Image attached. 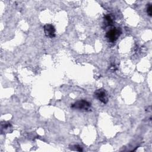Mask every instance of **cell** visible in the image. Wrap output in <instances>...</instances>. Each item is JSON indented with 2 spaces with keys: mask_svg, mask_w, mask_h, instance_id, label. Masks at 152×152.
<instances>
[{
  "mask_svg": "<svg viewBox=\"0 0 152 152\" xmlns=\"http://www.w3.org/2000/svg\"><path fill=\"white\" fill-rule=\"evenodd\" d=\"M94 96L97 100L104 104H106L108 102V97L106 91L103 88L96 90L94 93Z\"/></svg>",
  "mask_w": 152,
  "mask_h": 152,
  "instance_id": "obj_3",
  "label": "cell"
},
{
  "mask_svg": "<svg viewBox=\"0 0 152 152\" xmlns=\"http://www.w3.org/2000/svg\"><path fill=\"white\" fill-rule=\"evenodd\" d=\"M71 107L84 112H90L91 110V104L86 100H79L71 105Z\"/></svg>",
  "mask_w": 152,
  "mask_h": 152,
  "instance_id": "obj_1",
  "label": "cell"
},
{
  "mask_svg": "<svg viewBox=\"0 0 152 152\" xmlns=\"http://www.w3.org/2000/svg\"><path fill=\"white\" fill-rule=\"evenodd\" d=\"M147 12L148 14V15L149 16H151L152 15V7H151V5L150 4H148L147 7Z\"/></svg>",
  "mask_w": 152,
  "mask_h": 152,
  "instance_id": "obj_6",
  "label": "cell"
},
{
  "mask_svg": "<svg viewBox=\"0 0 152 152\" xmlns=\"http://www.w3.org/2000/svg\"><path fill=\"white\" fill-rule=\"evenodd\" d=\"M122 31L120 28H115L109 30L106 33V37L110 42H115L120 36Z\"/></svg>",
  "mask_w": 152,
  "mask_h": 152,
  "instance_id": "obj_2",
  "label": "cell"
},
{
  "mask_svg": "<svg viewBox=\"0 0 152 152\" xmlns=\"http://www.w3.org/2000/svg\"><path fill=\"white\" fill-rule=\"evenodd\" d=\"M74 147H75V150H77V151H83V149H82L81 147H80L78 145H74Z\"/></svg>",
  "mask_w": 152,
  "mask_h": 152,
  "instance_id": "obj_7",
  "label": "cell"
},
{
  "mask_svg": "<svg viewBox=\"0 0 152 152\" xmlns=\"http://www.w3.org/2000/svg\"><path fill=\"white\" fill-rule=\"evenodd\" d=\"M104 20L107 26H111L113 23V19L112 18V16L109 14L105 15L104 17Z\"/></svg>",
  "mask_w": 152,
  "mask_h": 152,
  "instance_id": "obj_5",
  "label": "cell"
},
{
  "mask_svg": "<svg viewBox=\"0 0 152 152\" xmlns=\"http://www.w3.org/2000/svg\"><path fill=\"white\" fill-rule=\"evenodd\" d=\"M43 30L46 36L50 38H53L55 36V27L50 24H46L43 27Z\"/></svg>",
  "mask_w": 152,
  "mask_h": 152,
  "instance_id": "obj_4",
  "label": "cell"
}]
</instances>
